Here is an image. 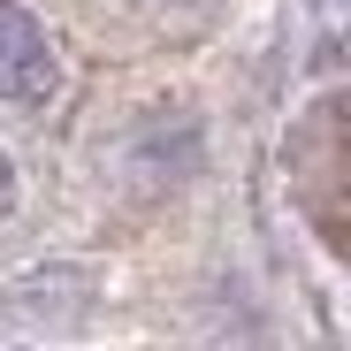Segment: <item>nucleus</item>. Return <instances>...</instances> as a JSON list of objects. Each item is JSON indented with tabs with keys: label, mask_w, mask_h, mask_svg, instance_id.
I'll return each mask as SVG.
<instances>
[{
	"label": "nucleus",
	"mask_w": 351,
	"mask_h": 351,
	"mask_svg": "<svg viewBox=\"0 0 351 351\" xmlns=\"http://www.w3.org/2000/svg\"><path fill=\"white\" fill-rule=\"evenodd\" d=\"M53 92H62V53H53L46 23L31 8H16V0H0V99L38 107Z\"/></svg>",
	"instance_id": "obj_1"
},
{
	"label": "nucleus",
	"mask_w": 351,
	"mask_h": 351,
	"mask_svg": "<svg viewBox=\"0 0 351 351\" xmlns=\"http://www.w3.org/2000/svg\"><path fill=\"white\" fill-rule=\"evenodd\" d=\"M8 206H16V168H8V153H0V221H8Z\"/></svg>",
	"instance_id": "obj_2"
}]
</instances>
